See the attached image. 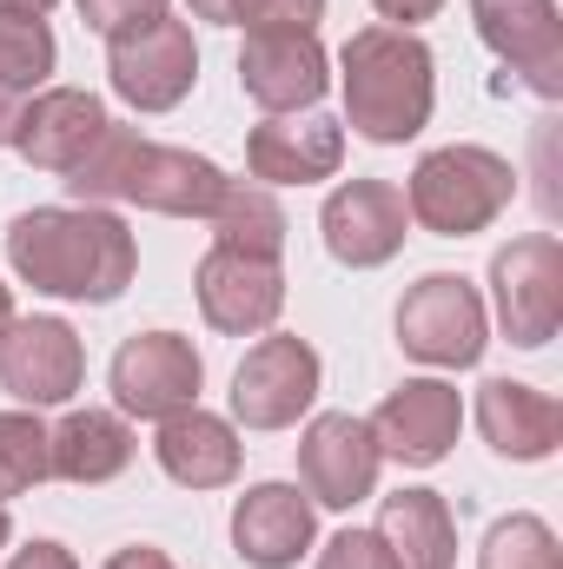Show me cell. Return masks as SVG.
<instances>
[{
	"mask_svg": "<svg viewBox=\"0 0 563 569\" xmlns=\"http://www.w3.org/2000/svg\"><path fill=\"white\" fill-rule=\"evenodd\" d=\"M192 291H199L206 325H213V331H233V338L266 331V325L285 311L279 259H253V252H233V246H213V252L199 259Z\"/></svg>",
	"mask_w": 563,
	"mask_h": 569,
	"instance_id": "cell-16",
	"label": "cell"
},
{
	"mask_svg": "<svg viewBox=\"0 0 563 569\" xmlns=\"http://www.w3.org/2000/svg\"><path fill=\"white\" fill-rule=\"evenodd\" d=\"M484 338H491V318H484V298L477 284L457 279V272H431L405 291L398 305V345L424 358V365H477L484 358Z\"/></svg>",
	"mask_w": 563,
	"mask_h": 569,
	"instance_id": "cell-5",
	"label": "cell"
},
{
	"mask_svg": "<svg viewBox=\"0 0 563 569\" xmlns=\"http://www.w3.org/2000/svg\"><path fill=\"white\" fill-rule=\"evenodd\" d=\"M107 569H172V557H166V550H152V543H134V550L107 557Z\"/></svg>",
	"mask_w": 563,
	"mask_h": 569,
	"instance_id": "cell-33",
	"label": "cell"
},
{
	"mask_svg": "<svg viewBox=\"0 0 563 569\" xmlns=\"http://www.w3.org/2000/svg\"><path fill=\"white\" fill-rule=\"evenodd\" d=\"M511 199H517L511 159H497V152H484V146H437V152H424L418 172H412L405 212L418 219L424 232H437V239H471V232H484Z\"/></svg>",
	"mask_w": 563,
	"mask_h": 569,
	"instance_id": "cell-4",
	"label": "cell"
},
{
	"mask_svg": "<svg viewBox=\"0 0 563 569\" xmlns=\"http://www.w3.org/2000/svg\"><path fill=\"white\" fill-rule=\"evenodd\" d=\"M491 284H497V325L511 345L537 351L557 338L563 318V246L551 232H524L491 259Z\"/></svg>",
	"mask_w": 563,
	"mask_h": 569,
	"instance_id": "cell-6",
	"label": "cell"
},
{
	"mask_svg": "<svg viewBox=\"0 0 563 569\" xmlns=\"http://www.w3.org/2000/svg\"><path fill=\"white\" fill-rule=\"evenodd\" d=\"M325 20V0H239L233 7V27L259 33V27H292V33H312Z\"/></svg>",
	"mask_w": 563,
	"mask_h": 569,
	"instance_id": "cell-29",
	"label": "cell"
},
{
	"mask_svg": "<svg viewBox=\"0 0 563 569\" xmlns=\"http://www.w3.org/2000/svg\"><path fill=\"white\" fill-rule=\"evenodd\" d=\"M47 470V425L33 411H0V503L27 497Z\"/></svg>",
	"mask_w": 563,
	"mask_h": 569,
	"instance_id": "cell-26",
	"label": "cell"
},
{
	"mask_svg": "<svg viewBox=\"0 0 563 569\" xmlns=\"http://www.w3.org/2000/svg\"><path fill=\"white\" fill-rule=\"evenodd\" d=\"M365 425L378 437V457L412 463V470H431V463H444V450L457 443L464 411H457V391H451V385H437V378H405V385L378 405V418H365Z\"/></svg>",
	"mask_w": 563,
	"mask_h": 569,
	"instance_id": "cell-17",
	"label": "cell"
},
{
	"mask_svg": "<svg viewBox=\"0 0 563 569\" xmlns=\"http://www.w3.org/2000/svg\"><path fill=\"white\" fill-rule=\"evenodd\" d=\"M239 87L246 100H259L266 113H298L318 107L332 87V60L318 47V33H292V27H259L239 47Z\"/></svg>",
	"mask_w": 563,
	"mask_h": 569,
	"instance_id": "cell-14",
	"label": "cell"
},
{
	"mask_svg": "<svg viewBox=\"0 0 563 569\" xmlns=\"http://www.w3.org/2000/svg\"><path fill=\"white\" fill-rule=\"evenodd\" d=\"M134 463V430L127 418H113V411H73V418H60V425L47 430V470L60 477V483H113L120 470Z\"/></svg>",
	"mask_w": 563,
	"mask_h": 569,
	"instance_id": "cell-22",
	"label": "cell"
},
{
	"mask_svg": "<svg viewBox=\"0 0 563 569\" xmlns=\"http://www.w3.org/2000/svg\"><path fill=\"white\" fill-rule=\"evenodd\" d=\"M87 378V351L80 331L67 318H13L0 338V385L20 405H67Z\"/></svg>",
	"mask_w": 563,
	"mask_h": 569,
	"instance_id": "cell-13",
	"label": "cell"
},
{
	"mask_svg": "<svg viewBox=\"0 0 563 569\" xmlns=\"http://www.w3.org/2000/svg\"><path fill=\"white\" fill-rule=\"evenodd\" d=\"M477 430L511 463H544L563 443V405L524 378H491L477 391Z\"/></svg>",
	"mask_w": 563,
	"mask_h": 569,
	"instance_id": "cell-19",
	"label": "cell"
},
{
	"mask_svg": "<svg viewBox=\"0 0 563 569\" xmlns=\"http://www.w3.org/2000/svg\"><path fill=\"white\" fill-rule=\"evenodd\" d=\"M7 537H13V523H7V510H0V550H7Z\"/></svg>",
	"mask_w": 563,
	"mask_h": 569,
	"instance_id": "cell-37",
	"label": "cell"
},
{
	"mask_svg": "<svg viewBox=\"0 0 563 569\" xmlns=\"http://www.w3.org/2000/svg\"><path fill=\"white\" fill-rule=\"evenodd\" d=\"M226 172L186 146H159L134 133V127H107L100 146L67 172V192L80 206H146V212H166V219H213L219 199H226Z\"/></svg>",
	"mask_w": 563,
	"mask_h": 569,
	"instance_id": "cell-2",
	"label": "cell"
},
{
	"mask_svg": "<svg viewBox=\"0 0 563 569\" xmlns=\"http://www.w3.org/2000/svg\"><path fill=\"white\" fill-rule=\"evenodd\" d=\"M345 113L372 146H405L431 120V47L412 27H358L345 40Z\"/></svg>",
	"mask_w": 563,
	"mask_h": 569,
	"instance_id": "cell-3",
	"label": "cell"
},
{
	"mask_svg": "<svg viewBox=\"0 0 563 569\" xmlns=\"http://www.w3.org/2000/svg\"><path fill=\"white\" fill-rule=\"evenodd\" d=\"M53 73V33L33 13H0V146L13 140L20 107L47 87Z\"/></svg>",
	"mask_w": 563,
	"mask_h": 569,
	"instance_id": "cell-24",
	"label": "cell"
},
{
	"mask_svg": "<svg viewBox=\"0 0 563 569\" xmlns=\"http://www.w3.org/2000/svg\"><path fill=\"white\" fill-rule=\"evenodd\" d=\"M7 569H80V563H73V550H60V543H27Z\"/></svg>",
	"mask_w": 563,
	"mask_h": 569,
	"instance_id": "cell-31",
	"label": "cell"
},
{
	"mask_svg": "<svg viewBox=\"0 0 563 569\" xmlns=\"http://www.w3.org/2000/svg\"><path fill=\"white\" fill-rule=\"evenodd\" d=\"M378 537L398 569H451L457 563V523L437 490H392L378 510Z\"/></svg>",
	"mask_w": 563,
	"mask_h": 569,
	"instance_id": "cell-23",
	"label": "cell"
},
{
	"mask_svg": "<svg viewBox=\"0 0 563 569\" xmlns=\"http://www.w3.org/2000/svg\"><path fill=\"white\" fill-rule=\"evenodd\" d=\"M213 226H219V246H233V252H253V259H279L285 252V212L266 186H239L233 179L219 212H213Z\"/></svg>",
	"mask_w": 563,
	"mask_h": 569,
	"instance_id": "cell-25",
	"label": "cell"
},
{
	"mask_svg": "<svg viewBox=\"0 0 563 569\" xmlns=\"http://www.w3.org/2000/svg\"><path fill=\"white\" fill-rule=\"evenodd\" d=\"M312 497H298L292 483H253L233 503V550L253 569H292L312 550Z\"/></svg>",
	"mask_w": 563,
	"mask_h": 569,
	"instance_id": "cell-20",
	"label": "cell"
},
{
	"mask_svg": "<svg viewBox=\"0 0 563 569\" xmlns=\"http://www.w3.org/2000/svg\"><path fill=\"white\" fill-rule=\"evenodd\" d=\"M7 325H13V291L0 284V338H7Z\"/></svg>",
	"mask_w": 563,
	"mask_h": 569,
	"instance_id": "cell-36",
	"label": "cell"
},
{
	"mask_svg": "<svg viewBox=\"0 0 563 569\" xmlns=\"http://www.w3.org/2000/svg\"><path fill=\"white\" fill-rule=\"evenodd\" d=\"M113 398H120V411L127 418H172V411H186V405H199V378H206V365H199V351L179 338V331H134L120 351H113Z\"/></svg>",
	"mask_w": 563,
	"mask_h": 569,
	"instance_id": "cell-9",
	"label": "cell"
},
{
	"mask_svg": "<svg viewBox=\"0 0 563 569\" xmlns=\"http://www.w3.org/2000/svg\"><path fill=\"white\" fill-rule=\"evenodd\" d=\"M378 437L365 418H352V411H325V418H312L305 437H298V477H305V497L312 503H325V510H352V503H365L372 497V483H378Z\"/></svg>",
	"mask_w": 563,
	"mask_h": 569,
	"instance_id": "cell-11",
	"label": "cell"
},
{
	"mask_svg": "<svg viewBox=\"0 0 563 569\" xmlns=\"http://www.w3.org/2000/svg\"><path fill=\"white\" fill-rule=\"evenodd\" d=\"M477 569H563V550L544 517H504V523H491Z\"/></svg>",
	"mask_w": 563,
	"mask_h": 569,
	"instance_id": "cell-27",
	"label": "cell"
},
{
	"mask_svg": "<svg viewBox=\"0 0 563 569\" xmlns=\"http://www.w3.org/2000/svg\"><path fill=\"white\" fill-rule=\"evenodd\" d=\"M0 13H33V20H47L53 0H0Z\"/></svg>",
	"mask_w": 563,
	"mask_h": 569,
	"instance_id": "cell-35",
	"label": "cell"
},
{
	"mask_svg": "<svg viewBox=\"0 0 563 569\" xmlns=\"http://www.w3.org/2000/svg\"><path fill=\"white\" fill-rule=\"evenodd\" d=\"M186 7H192L199 20H219V27H233V7H239V0H186Z\"/></svg>",
	"mask_w": 563,
	"mask_h": 569,
	"instance_id": "cell-34",
	"label": "cell"
},
{
	"mask_svg": "<svg viewBox=\"0 0 563 569\" xmlns=\"http://www.w3.org/2000/svg\"><path fill=\"white\" fill-rule=\"evenodd\" d=\"M113 120H107V107H100V93H87V87H47V93H33L27 107H20V120H13V152L27 159V166H40V172H73L100 133H107Z\"/></svg>",
	"mask_w": 563,
	"mask_h": 569,
	"instance_id": "cell-15",
	"label": "cell"
},
{
	"mask_svg": "<svg viewBox=\"0 0 563 569\" xmlns=\"http://www.w3.org/2000/svg\"><path fill=\"white\" fill-rule=\"evenodd\" d=\"M152 450H159V470L172 483H186V490H219V483L239 477V437H233V425L199 411V405L159 418V443Z\"/></svg>",
	"mask_w": 563,
	"mask_h": 569,
	"instance_id": "cell-21",
	"label": "cell"
},
{
	"mask_svg": "<svg viewBox=\"0 0 563 569\" xmlns=\"http://www.w3.org/2000/svg\"><path fill=\"white\" fill-rule=\"evenodd\" d=\"M318 398V351L305 338H259L233 371V418L246 430L298 425Z\"/></svg>",
	"mask_w": 563,
	"mask_h": 569,
	"instance_id": "cell-8",
	"label": "cell"
},
{
	"mask_svg": "<svg viewBox=\"0 0 563 569\" xmlns=\"http://www.w3.org/2000/svg\"><path fill=\"white\" fill-rule=\"evenodd\" d=\"M378 13H385V27H412V20H431L444 0H372Z\"/></svg>",
	"mask_w": 563,
	"mask_h": 569,
	"instance_id": "cell-32",
	"label": "cell"
},
{
	"mask_svg": "<svg viewBox=\"0 0 563 569\" xmlns=\"http://www.w3.org/2000/svg\"><path fill=\"white\" fill-rule=\"evenodd\" d=\"M477 40L544 100L563 93V27L557 0H471Z\"/></svg>",
	"mask_w": 563,
	"mask_h": 569,
	"instance_id": "cell-12",
	"label": "cell"
},
{
	"mask_svg": "<svg viewBox=\"0 0 563 569\" xmlns=\"http://www.w3.org/2000/svg\"><path fill=\"white\" fill-rule=\"evenodd\" d=\"M107 73H113V93L140 113H172L192 80H199V47H192V27L186 20H152L140 33H120L107 40Z\"/></svg>",
	"mask_w": 563,
	"mask_h": 569,
	"instance_id": "cell-7",
	"label": "cell"
},
{
	"mask_svg": "<svg viewBox=\"0 0 563 569\" xmlns=\"http://www.w3.org/2000/svg\"><path fill=\"white\" fill-rule=\"evenodd\" d=\"M73 7L100 40H120V33H140L152 20H166V0H73Z\"/></svg>",
	"mask_w": 563,
	"mask_h": 569,
	"instance_id": "cell-28",
	"label": "cell"
},
{
	"mask_svg": "<svg viewBox=\"0 0 563 569\" xmlns=\"http://www.w3.org/2000/svg\"><path fill=\"white\" fill-rule=\"evenodd\" d=\"M318 569H398V557L385 550L378 530H338V537L325 543Z\"/></svg>",
	"mask_w": 563,
	"mask_h": 569,
	"instance_id": "cell-30",
	"label": "cell"
},
{
	"mask_svg": "<svg viewBox=\"0 0 563 569\" xmlns=\"http://www.w3.org/2000/svg\"><path fill=\"white\" fill-rule=\"evenodd\" d=\"M405 226H412V212H405V192L392 179H345L318 212L325 252L338 266H352V272H372V266L398 259Z\"/></svg>",
	"mask_w": 563,
	"mask_h": 569,
	"instance_id": "cell-10",
	"label": "cell"
},
{
	"mask_svg": "<svg viewBox=\"0 0 563 569\" xmlns=\"http://www.w3.org/2000/svg\"><path fill=\"white\" fill-rule=\"evenodd\" d=\"M7 266L47 298L113 305L134 284V232L107 206H40L7 226Z\"/></svg>",
	"mask_w": 563,
	"mask_h": 569,
	"instance_id": "cell-1",
	"label": "cell"
},
{
	"mask_svg": "<svg viewBox=\"0 0 563 569\" xmlns=\"http://www.w3.org/2000/svg\"><path fill=\"white\" fill-rule=\"evenodd\" d=\"M338 159H345V127L325 120V113H305V120L273 113V120H259L253 140H246V166H253V179H266V186H312V179H332Z\"/></svg>",
	"mask_w": 563,
	"mask_h": 569,
	"instance_id": "cell-18",
	"label": "cell"
}]
</instances>
